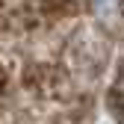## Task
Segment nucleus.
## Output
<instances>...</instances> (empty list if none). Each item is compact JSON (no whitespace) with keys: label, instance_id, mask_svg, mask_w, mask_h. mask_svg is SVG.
<instances>
[{"label":"nucleus","instance_id":"obj_1","mask_svg":"<svg viewBox=\"0 0 124 124\" xmlns=\"http://www.w3.org/2000/svg\"><path fill=\"white\" fill-rule=\"evenodd\" d=\"M115 101H118V106L124 109V65L118 68V77H115Z\"/></svg>","mask_w":124,"mask_h":124}]
</instances>
